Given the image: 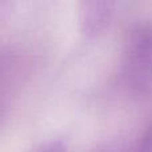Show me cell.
Masks as SVG:
<instances>
[{
  "label": "cell",
  "mask_w": 152,
  "mask_h": 152,
  "mask_svg": "<svg viewBox=\"0 0 152 152\" xmlns=\"http://www.w3.org/2000/svg\"><path fill=\"white\" fill-rule=\"evenodd\" d=\"M34 152H67V147L61 142L52 140V142L43 143Z\"/></svg>",
  "instance_id": "4"
},
{
  "label": "cell",
  "mask_w": 152,
  "mask_h": 152,
  "mask_svg": "<svg viewBox=\"0 0 152 152\" xmlns=\"http://www.w3.org/2000/svg\"><path fill=\"white\" fill-rule=\"evenodd\" d=\"M135 152H152V120L140 136Z\"/></svg>",
  "instance_id": "3"
},
{
  "label": "cell",
  "mask_w": 152,
  "mask_h": 152,
  "mask_svg": "<svg viewBox=\"0 0 152 152\" xmlns=\"http://www.w3.org/2000/svg\"><path fill=\"white\" fill-rule=\"evenodd\" d=\"M121 71L126 84L137 95L152 94V23L129 32L123 50Z\"/></svg>",
  "instance_id": "1"
},
{
  "label": "cell",
  "mask_w": 152,
  "mask_h": 152,
  "mask_svg": "<svg viewBox=\"0 0 152 152\" xmlns=\"http://www.w3.org/2000/svg\"><path fill=\"white\" fill-rule=\"evenodd\" d=\"M115 0H79V19L84 35L96 37L110 24Z\"/></svg>",
  "instance_id": "2"
}]
</instances>
